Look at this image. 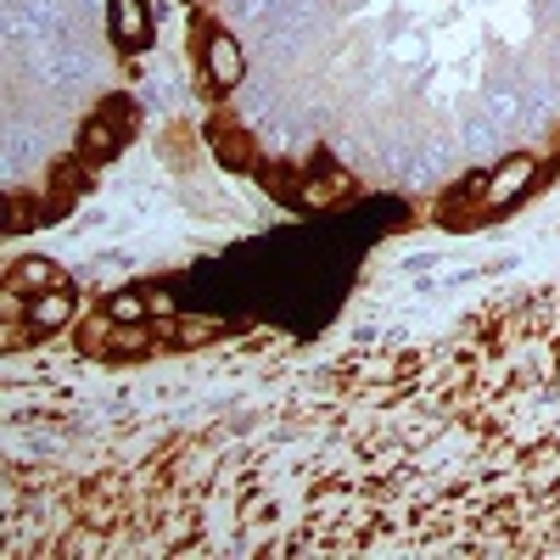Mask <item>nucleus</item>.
Returning a JSON list of instances; mask_svg holds the SVG:
<instances>
[{
	"label": "nucleus",
	"mask_w": 560,
	"mask_h": 560,
	"mask_svg": "<svg viewBox=\"0 0 560 560\" xmlns=\"http://www.w3.org/2000/svg\"><path fill=\"white\" fill-rule=\"evenodd\" d=\"M533 179H538V158H527V152L504 158V163L482 179V208H488V213H504L510 202H522V197L533 191Z\"/></svg>",
	"instance_id": "f257e3e1"
},
{
	"label": "nucleus",
	"mask_w": 560,
	"mask_h": 560,
	"mask_svg": "<svg viewBox=\"0 0 560 560\" xmlns=\"http://www.w3.org/2000/svg\"><path fill=\"white\" fill-rule=\"evenodd\" d=\"M107 34H113V45H124V51L152 45V7H147V0H113Z\"/></svg>",
	"instance_id": "20e7f679"
},
{
	"label": "nucleus",
	"mask_w": 560,
	"mask_h": 560,
	"mask_svg": "<svg viewBox=\"0 0 560 560\" xmlns=\"http://www.w3.org/2000/svg\"><path fill=\"white\" fill-rule=\"evenodd\" d=\"M51 287H62V269L51 258H23L7 275V292H18V298H39V292H51Z\"/></svg>",
	"instance_id": "39448f33"
},
{
	"label": "nucleus",
	"mask_w": 560,
	"mask_h": 560,
	"mask_svg": "<svg viewBox=\"0 0 560 560\" xmlns=\"http://www.w3.org/2000/svg\"><path fill=\"white\" fill-rule=\"evenodd\" d=\"M118 140H124V129H118L113 118H90L84 135H79V158H84V163H107V158L118 152Z\"/></svg>",
	"instance_id": "423d86ee"
},
{
	"label": "nucleus",
	"mask_w": 560,
	"mask_h": 560,
	"mask_svg": "<svg viewBox=\"0 0 560 560\" xmlns=\"http://www.w3.org/2000/svg\"><path fill=\"white\" fill-rule=\"evenodd\" d=\"M73 314H79V292L68 287H51V292H39V298H28V308H23V325L34 337H57V331H68L73 325Z\"/></svg>",
	"instance_id": "7ed1b4c3"
},
{
	"label": "nucleus",
	"mask_w": 560,
	"mask_h": 560,
	"mask_svg": "<svg viewBox=\"0 0 560 560\" xmlns=\"http://www.w3.org/2000/svg\"><path fill=\"white\" fill-rule=\"evenodd\" d=\"M242 73H247V57H242L236 34L213 28V34H208V57H202L197 84H202V90H236V84H242Z\"/></svg>",
	"instance_id": "f03ea898"
},
{
	"label": "nucleus",
	"mask_w": 560,
	"mask_h": 560,
	"mask_svg": "<svg viewBox=\"0 0 560 560\" xmlns=\"http://www.w3.org/2000/svg\"><path fill=\"white\" fill-rule=\"evenodd\" d=\"M102 319H107V325H147V319H152V298H147V292H113V298L102 303Z\"/></svg>",
	"instance_id": "0eeeda50"
}]
</instances>
